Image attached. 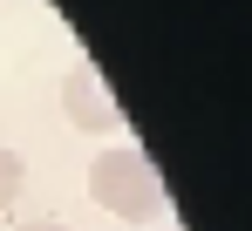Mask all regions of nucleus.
<instances>
[{"label": "nucleus", "mask_w": 252, "mask_h": 231, "mask_svg": "<svg viewBox=\"0 0 252 231\" xmlns=\"http://www.w3.org/2000/svg\"><path fill=\"white\" fill-rule=\"evenodd\" d=\"M89 197H95L109 218H123V225H157V218H170V191H164L157 163L136 150V143H116V150H102L89 163Z\"/></svg>", "instance_id": "f257e3e1"}, {"label": "nucleus", "mask_w": 252, "mask_h": 231, "mask_svg": "<svg viewBox=\"0 0 252 231\" xmlns=\"http://www.w3.org/2000/svg\"><path fill=\"white\" fill-rule=\"evenodd\" d=\"M62 116L82 129V136H116L123 129V109H116V95H109V82L95 61H75L68 75H62Z\"/></svg>", "instance_id": "f03ea898"}, {"label": "nucleus", "mask_w": 252, "mask_h": 231, "mask_svg": "<svg viewBox=\"0 0 252 231\" xmlns=\"http://www.w3.org/2000/svg\"><path fill=\"white\" fill-rule=\"evenodd\" d=\"M28 191V163H21V150H7L0 143V211H14V197Z\"/></svg>", "instance_id": "7ed1b4c3"}, {"label": "nucleus", "mask_w": 252, "mask_h": 231, "mask_svg": "<svg viewBox=\"0 0 252 231\" xmlns=\"http://www.w3.org/2000/svg\"><path fill=\"white\" fill-rule=\"evenodd\" d=\"M14 231H68V225H55V218H34V225H14Z\"/></svg>", "instance_id": "20e7f679"}]
</instances>
